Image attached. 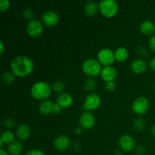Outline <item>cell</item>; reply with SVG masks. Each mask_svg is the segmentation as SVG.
<instances>
[{
    "instance_id": "obj_14",
    "label": "cell",
    "mask_w": 155,
    "mask_h": 155,
    "mask_svg": "<svg viewBox=\"0 0 155 155\" xmlns=\"http://www.w3.org/2000/svg\"><path fill=\"white\" fill-rule=\"evenodd\" d=\"M30 135V129L27 124H21L17 128L16 136L21 141L27 140Z\"/></svg>"
},
{
    "instance_id": "obj_27",
    "label": "cell",
    "mask_w": 155,
    "mask_h": 155,
    "mask_svg": "<svg viewBox=\"0 0 155 155\" xmlns=\"http://www.w3.org/2000/svg\"><path fill=\"white\" fill-rule=\"evenodd\" d=\"M23 17H24L26 20H30V21H32L33 18V11L30 8L24 9V12H23Z\"/></svg>"
},
{
    "instance_id": "obj_33",
    "label": "cell",
    "mask_w": 155,
    "mask_h": 155,
    "mask_svg": "<svg viewBox=\"0 0 155 155\" xmlns=\"http://www.w3.org/2000/svg\"><path fill=\"white\" fill-rule=\"evenodd\" d=\"M149 47L153 50V51H155V35H154V36L150 39Z\"/></svg>"
},
{
    "instance_id": "obj_26",
    "label": "cell",
    "mask_w": 155,
    "mask_h": 155,
    "mask_svg": "<svg viewBox=\"0 0 155 155\" xmlns=\"http://www.w3.org/2000/svg\"><path fill=\"white\" fill-rule=\"evenodd\" d=\"M64 83L61 81H56L52 84L53 90L56 92H61L64 89Z\"/></svg>"
},
{
    "instance_id": "obj_22",
    "label": "cell",
    "mask_w": 155,
    "mask_h": 155,
    "mask_svg": "<svg viewBox=\"0 0 155 155\" xmlns=\"http://www.w3.org/2000/svg\"><path fill=\"white\" fill-rule=\"evenodd\" d=\"M15 75L12 72H10V71L5 72L4 74H2V82L5 85H10L11 83H12L15 81Z\"/></svg>"
},
{
    "instance_id": "obj_9",
    "label": "cell",
    "mask_w": 155,
    "mask_h": 155,
    "mask_svg": "<svg viewBox=\"0 0 155 155\" xmlns=\"http://www.w3.org/2000/svg\"><path fill=\"white\" fill-rule=\"evenodd\" d=\"M79 123L83 128L89 130L94 127L95 124V118L91 112H85L82 114L79 119Z\"/></svg>"
},
{
    "instance_id": "obj_25",
    "label": "cell",
    "mask_w": 155,
    "mask_h": 155,
    "mask_svg": "<svg viewBox=\"0 0 155 155\" xmlns=\"http://www.w3.org/2000/svg\"><path fill=\"white\" fill-rule=\"evenodd\" d=\"M85 89L87 91H92L97 87V82L94 79H88L84 83Z\"/></svg>"
},
{
    "instance_id": "obj_37",
    "label": "cell",
    "mask_w": 155,
    "mask_h": 155,
    "mask_svg": "<svg viewBox=\"0 0 155 155\" xmlns=\"http://www.w3.org/2000/svg\"><path fill=\"white\" fill-rule=\"evenodd\" d=\"M3 51H4V45L2 42H0V53L2 54Z\"/></svg>"
},
{
    "instance_id": "obj_16",
    "label": "cell",
    "mask_w": 155,
    "mask_h": 155,
    "mask_svg": "<svg viewBox=\"0 0 155 155\" xmlns=\"http://www.w3.org/2000/svg\"><path fill=\"white\" fill-rule=\"evenodd\" d=\"M73 103V98L70 94L62 93L58 97L57 104L63 108L70 107Z\"/></svg>"
},
{
    "instance_id": "obj_34",
    "label": "cell",
    "mask_w": 155,
    "mask_h": 155,
    "mask_svg": "<svg viewBox=\"0 0 155 155\" xmlns=\"http://www.w3.org/2000/svg\"><path fill=\"white\" fill-rule=\"evenodd\" d=\"M61 110V107L59 104H58L57 103H56V104H54L53 112H54V114H58V113H60Z\"/></svg>"
},
{
    "instance_id": "obj_38",
    "label": "cell",
    "mask_w": 155,
    "mask_h": 155,
    "mask_svg": "<svg viewBox=\"0 0 155 155\" xmlns=\"http://www.w3.org/2000/svg\"><path fill=\"white\" fill-rule=\"evenodd\" d=\"M0 155H9L8 153L6 152L5 151H4L3 149L0 150Z\"/></svg>"
},
{
    "instance_id": "obj_20",
    "label": "cell",
    "mask_w": 155,
    "mask_h": 155,
    "mask_svg": "<svg viewBox=\"0 0 155 155\" xmlns=\"http://www.w3.org/2000/svg\"><path fill=\"white\" fill-rule=\"evenodd\" d=\"M99 9V4L96 2H89L85 6V13L88 16H93L98 12Z\"/></svg>"
},
{
    "instance_id": "obj_35",
    "label": "cell",
    "mask_w": 155,
    "mask_h": 155,
    "mask_svg": "<svg viewBox=\"0 0 155 155\" xmlns=\"http://www.w3.org/2000/svg\"><path fill=\"white\" fill-rule=\"evenodd\" d=\"M150 68L155 71V58H154L150 62Z\"/></svg>"
},
{
    "instance_id": "obj_3",
    "label": "cell",
    "mask_w": 155,
    "mask_h": 155,
    "mask_svg": "<svg viewBox=\"0 0 155 155\" xmlns=\"http://www.w3.org/2000/svg\"><path fill=\"white\" fill-rule=\"evenodd\" d=\"M83 71L89 77H96L101 74L102 68L98 61L94 58H89L85 61L82 65Z\"/></svg>"
},
{
    "instance_id": "obj_5",
    "label": "cell",
    "mask_w": 155,
    "mask_h": 155,
    "mask_svg": "<svg viewBox=\"0 0 155 155\" xmlns=\"http://www.w3.org/2000/svg\"><path fill=\"white\" fill-rule=\"evenodd\" d=\"M115 60L114 52L109 48H102L98 53V61L101 64L110 66Z\"/></svg>"
},
{
    "instance_id": "obj_15",
    "label": "cell",
    "mask_w": 155,
    "mask_h": 155,
    "mask_svg": "<svg viewBox=\"0 0 155 155\" xmlns=\"http://www.w3.org/2000/svg\"><path fill=\"white\" fill-rule=\"evenodd\" d=\"M131 69L136 74H142L147 69V64L142 59H136L131 63Z\"/></svg>"
},
{
    "instance_id": "obj_40",
    "label": "cell",
    "mask_w": 155,
    "mask_h": 155,
    "mask_svg": "<svg viewBox=\"0 0 155 155\" xmlns=\"http://www.w3.org/2000/svg\"><path fill=\"white\" fill-rule=\"evenodd\" d=\"M3 143H4V142H3V141L0 139V147H1V148H2Z\"/></svg>"
},
{
    "instance_id": "obj_7",
    "label": "cell",
    "mask_w": 155,
    "mask_h": 155,
    "mask_svg": "<svg viewBox=\"0 0 155 155\" xmlns=\"http://www.w3.org/2000/svg\"><path fill=\"white\" fill-rule=\"evenodd\" d=\"M148 107H149V101L148 98L143 96L138 97L137 98H136L132 105L133 110L137 114H145L148 110Z\"/></svg>"
},
{
    "instance_id": "obj_4",
    "label": "cell",
    "mask_w": 155,
    "mask_h": 155,
    "mask_svg": "<svg viewBox=\"0 0 155 155\" xmlns=\"http://www.w3.org/2000/svg\"><path fill=\"white\" fill-rule=\"evenodd\" d=\"M99 10L104 16L112 18L117 13V3L114 0H102L99 2Z\"/></svg>"
},
{
    "instance_id": "obj_31",
    "label": "cell",
    "mask_w": 155,
    "mask_h": 155,
    "mask_svg": "<svg viewBox=\"0 0 155 155\" xmlns=\"http://www.w3.org/2000/svg\"><path fill=\"white\" fill-rule=\"evenodd\" d=\"M25 155H45L44 152L39 149H33L27 151Z\"/></svg>"
},
{
    "instance_id": "obj_21",
    "label": "cell",
    "mask_w": 155,
    "mask_h": 155,
    "mask_svg": "<svg viewBox=\"0 0 155 155\" xmlns=\"http://www.w3.org/2000/svg\"><path fill=\"white\" fill-rule=\"evenodd\" d=\"M115 59L117 61H124L127 59L129 56V51L124 47H120L117 48L114 52Z\"/></svg>"
},
{
    "instance_id": "obj_17",
    "label": "cell",
    "mask_w": 155,
    "mask_h": 155,
    "mask_svg": "<svg viewBox=\"0 0 155 155\" xmlns=\"http://www.w3.org/2000/svg\"><path fill=\"white\" fill-rule=\"evenodd\" d=\"M140 30L143 34L150 36L155 32V25L154 23L150 21H143L140 24Z\"/></svg>"
},
{
    "instance_id": "obj_29",
    "label": "cell",
    "mask_w": 155,
    "mask_h": 155,
    "mask_svg": "<svg viewBox=\"0 0 155 155\" xmlns=\"http://www.w3.org/2000/svg\"><path fill=\"white\" fill-rule=\"evenodd\" d=\"M3 124H4L5 127L8 129L14 128L15 125V120H14L13 119H12V118H8V119H5L4 120V123H3Z\"/></svg>"
},
{
    "instance_id": "obj_11",
    "label": "cell",
    "mask_w": 155,
    "mask_h": 155,
    "mask_svg": "<svg viewBox=\"0 0 155 155\" xmlns=\"http://www.w3.org/2000/svg\"><path fill=\"white\" fill-rule=\"evenodd\" d=\"M59 21V16L54 11H48L42 15V21L47 27H54Z\"/></svg>"
},
{
    "instance_id": "obj_8",
    "label": "cell",
    "mask_w": 155,
    "mask_h": 155,
    "mask_svg": "<svg viewBox=\"0 0 155 155\" xmlns=\"http://www.w3.org/2000/svg\"><path fill=\"white\" fill-rule=\"evenodd\" d=\"M43 30L42 24L38 20H32L30 21L27 27V32L29 36L31 37H37L40 36Z\"/></svg>"
},
{
    "instance_id": "obj_12",
    "label": "cell",
    "mask_w": 155,
    "mask_h": 155,
    "mask_svg": "<svg viewBox=\"0 0 155 155\" xmlns=\"http://www.w3.org/2000/svg\"><path fill=\"white\" fill-rule=\"evenodd\" d=\"M100 75H101V79L107 83V82L114 81L117 77V70L114 67L106 66L102 68Z\"/></svg>"
},
{
    "instance_id": "obj_13",
    "label": "cell",
    "mask_w": 155,
    "mask_h": 155,
    "mask_svg": "<svg viewBox=\"0 0 155 155\" xmlns=\"http://www.w3.org/2000/svg\"><path fill=\"white\" fill-rule=\"evenodd\" d=\"M71 144L69 137L67 136H59L54 139V146L58 151H64L68 149Z\"/></svg>"
},
{
    "instance_id": "obj_6",
    "label": "cell",
    "mask_w": 155,
    "mask_h": 155,
    "mask_svg": "<svg viewBox=\"0 0 155 155\" xmlns=\"http://www.w3.org/2000/svg\"><path fill=\"white\" fill-rule=\"evenodd\" d=\"M101 104V98L96 93H91L86 96L83 107L86 110H94L98 108Z\"/></svg>"
},
{
    "instance_id": "obj_18",
    "label": "cell",
    "mask_w": 155,
    "mask_h": 155,
    "mask_svg": "<svg viewBox=\"0 0 155 155\" xmlns=\"http://www.w3.org/2000/svg\"><path fill=\"white\" fill-rule=\"evenodd\" d=\"M23 146L22 144L19 141L14 140L8 146V151L11 155H19L22 152Z\"/></svg>"
},
{
    "instance_id": "obj_23",
    "label": "cell",
    "mask_w": 155,
    "mask_h": 155,
    "mask_svg": "<svg viewBox=\"0 0 155 155\" xmlns=\"http://www.w3.org/2000/svg\"><path fill=\"white\" fill-rule=\"evenodd\" d=\"M14 139H15V135L11 131L4 132L1 136V139L3 141V142L8 144V145L13 142Z\"/></svg>"
},
{
    "instance_id": "obj_39",
    "label": "cell",
    "mask_w": 155,
    "mask_h": 155,
    "mask_svg": "<svg viewBox=\"0 0 155 155\" xmlns=\"http://www.w3.org/2000/svg\"><path fill=\"white\" fill-rule=\"evenodd\" d=\"M151 133H152L153 136L155 137V125L153 126L152 128H151Z\"/></svg>"
},
{
    "instance_id": "obj_36",
    "label": "cell",
    "mask_w": 155,
    "mask_h": 155,
    "mask_svg": "<svg viewBox=\"0 0 155 155\" xmlns=\"http://www.w3.org/2000/svg\"><path fill=\"white\" fill-rule=\"evenodd\" d=\"M81 133H82V130H81V128H80V127H76L75 128V133L76 134H77V135H80V134H81Z\"/></svg>"
},
{
    "instance_id": "obj_19",
    "label": "cell",
    "mask_w": 155,
    "mask_h": 155,
    "mask_svg": "<svg viewBox=\"0 0 155 155\" xmlns=\"http://www.w3.org/2000/svg\"><path fill=\"white\" fill-rule=\"evenodd\" d=\"M54 108V104L51 101H45L40 104L39 107V110L41 114L48 115L52 113Z\"/></svg>"
},
{
    "instance_id": "obj_10",
    "label": "cell",
    "mask_w": 155,
    "mask_h": 155,
    "mask_svg": "<svg viewBox=\"0 0 155 155\" xmlns=\"http://www.w3.org/2000/svg\"><path fill=\"white\" fill-rule=\"evenodd\" d=\"M136 142L132 136L124 135L119 139V145L121 149L127 152H130L134 148Z\"/></svg>"
},
{
    "instance_id": "obj_1",
    "label": "cell",
    "mask_w": 155,
    "mask_h": 155,
    "mask_svg": "<svg viewBox=\"0 0 155 155\" xmlns=\"http://www.w3.org/2000/svg\"><path fill=\"white\" fill-rule=\"evenodd\" d=\"M12 72L18 77H25L31 74L33 70V62L27 56L15 57L11 63Z\"/></svg>"
},
{
    "instance_id": "obj_28",
    "label": "cell",
    "mask_w": 155,
    "mask_h": 155,
    "mask_svg": "<svg viewBox=\"0 0 155 155\" xmlns=\"http://www.w3.org/2000/svg\"><path fill=\"white\" fill-rule=\"evenodd\" d=\"M10 6V2L8 0H1L0 1V11L2 12L8 10Z\"/></svg>"
},
{
    "instance_id": "obj_30",
    "label": "cell",
    "mask_w": 155,
    "mask_h": 155,
    "mask_svg": "<svg viewBox=\"0 0 155 155\" xmlns=\"http://www.w3.org/2000/svg\"><path fill=\"white\" fill-rule=\"evenodd\" d=\"M115 88H116V83L114 81L107 82L105 83V89L107 91H109V92H113L115 89Z\"/></svg>"
},
{
    "instance_id": "obj_32",
    "label": "cell",
    "mask_w": 155,
    "mask_h": 155,
    "mask_svg": "<svg viewBox=\"0 0 155 155\" xmlns=\"http://www.w3.org/2000/svg\"><path fill=\"white\" fill-rule=\"evenodd\" d=\"M137 51L139 54L142 56H148V51H147L146 48L143 46H139L137 48Z\"/></svg>"
},
{
    "instance_id": "obj_2",
    "label": "cell",
    "mask_w": 155,
    "mask_h": 155,
    "mask_svg": "<svg viewBox=\"0 0 155 155\" xmlns=\"http://www.w3.org/2000/svg\"><path fill=\"white\" fill-rule=\"evenodd\" d=\"M30 92L33 98L42 100L47 98L51 95V89L48 83L45 82H37L33 85Z\"/></svg>"
},
{
    "instance_id": "obj_24",
    "label": "cell",
    "mask_w": 155,
    "mask_h": 155,
    "mask_svg": "<svg viewBox=\"0 0 155 155\" xmlns=\"http://www.w3.org/2000/svg\"><path fill=\"white\" fill-rule=\"evenodd\" d=\"M133 127H134V128L137 131H142V130H144V129L145 127V123L144 121V120L142 119V118H137L133 122Z\"/></svg>"
}]
</instances>
